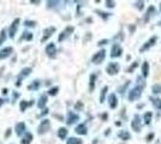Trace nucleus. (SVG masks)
I'll return each instance as SVG.
<instances>
[{"instance_id": "nucleus-1", "label": "nucleus", "mask_w": 161, "mask_h": 144, "mask_svg": "<svg viewBox=\"0 0 161 144\" xmlns=\"http://www.w3.org/2000/svg\"><path fill=\"white\" fill-rule=\"evenodd\" d=\"M141 96H142V88H141V86H138V85H137V86L132 88L131 90H129V95H127V97H129V101L134 102V101L138 100Z\"/></svg>"}, {"instance_id": "nucleus-2", "label": "nucleus", "mask_w": 161, "mask_h": 144, "mask_svg": "<svg viewBox=\"0 0 161 144\" xmlns=\"http://www.w3.org/2000/svg\"><path fill=\"white\" fill-rule=\"evenodd\" d=\"M105 58H106V51H105V49H101V51L96 52V53L93 55L91 62L95 64V65H99V64H101V62L105 60Z\"/></svg>"}, {"instance_id": "nucleus-3", "label": "nucleus", "mask_w": 161, "mask_h": 144, "mask_svg": "<svg viewBox=\"0 0 161 144\" xmlns=\"http://www.w3.org/2000/svg\"><path fill=\"white\" fill-rule=\"evenodd\" d=\"M120 70V66L118 62H109L106 67V72L109 75V76H116Z\"/></svg>"}, {"instance_id": "nucleus-4", "label": "nucleus", "mask_w": 161, "mask_h": 144, "mask_svg": "<svg viewBox=\"0 0 161 144\" xmlns=\"http://www.w3.org/2000/svg\"><path fill=\"white\" fill-rule=\"evenodd\" d=\"M49 128H51V121L48 119H45V120L41 121L39 127H38V133L39 135H45L49 131Z\"/></svg>"}, {"instance_id": "nucleus-5", "label": "nucleus", "mask_w": 161, "mask_h": 144, "mask_svg": "<svg viewBox=\"0 0 161 144\" xmlns=\"http://www.w3.org/2000/svg\"><path fill=\"white\" fill-rule=\"evenodd\" d=\"M45 52H46V54H47L48 58L55 59V57H57V54H55V53H57V47H55V44H54L53 42H51V43H48V44L46 46Z\"/></svg>"}, {"instance_id": "nucleus-6", "label": "nucleus", "mask_w": 161, "mask_h": 144, "mask_svg": "<svg viewBox=\"0 0 161 144\" xmlns=\"http://www.w3.org/2000/svg\"><path fill=\"white\" fill-rule=\"evenodd\" d=\"M31 72H33V68H31V67H24V68L20 72L18 77H17V83H16V85H17V86H20L22 79H24L25 77H28Z\"/></svg>"}, {"instance_id": "nucleus-7", "label": "nucleus", "mask_w": 161, "mask_h": 144, "mask_svg": "<svg viewBox=\"0 0 161 144\" xmlns=\"http://www.w3.org/2000/svg\"><path fill=\"white\" fill-rule=\"evenodd\" d=\"M20 23V18H16L15 21L12 22V24L10 25V29H9V36H10V39H13L16 36V33H17V29H18Z\"/></svg>"}, {"instance_id": "nucleus-8", "label": "nucleus", "mask_w": 161, "mask_h": 144, "mask_svg": "<svg viewBox=\"0 0 161 144\" xmlns=\"http://www.w3.org/2000/svg\"><path fill=\"white\" fill-rule=\"evenodd\" d=\"M55 31H57V28H55V26H48V28H46V29L43 30V36H42V39H41V42H42V43L46 42Z\"/></svg>"}, {"instance_id": "nucleus-9", "label": "nucleus", "mask_w": 161, "mask_h": 144, "mask_svg": "<svg viewBox=\"0 0 161 144\" xmlns=\"http://www.w3.org/2000/svg\"><path fill=\"white\" fill-rule=\"evenodd\" d=\"M131 127L135 132H140L141 131V117L138 114L134 115V119L131 120Z\"/></svg>"}, {"instance_id": "nucleus-10", "label": "nucleus", "mask_w": 161, "mask_h": 144, "mask_svg": "<svg viewBox=\"0 0 161 144\" xmlns=\"http://www.w3.org/2000/svg\"><path fill=\"white\" fill-rule=\"evenodd\" d=\"M123 54V48L119 46V43H114L111 48V58H119Z\"/></svg>"}, {"instance_id": "nucleus-11", "label": "nucleus", "mask_w": 161, "mask_h": 144, "mask_svg": "<svg viewBox=\"0 0 161 144\" xmlns=\"http://www.w3.org/2000/svg\"><path fill=\"white\" fill-rule=\"evenodd\" d=\"M156 41H158V37L156 36H153V37H150L148 41L145 42L143 46H142L141 48H140V52L141 53H143V52H145V51H148L150 47H153L155 43H156Z\"/></svg>"}, {"instance_id": "nucleus-12", "label": "nucleus", "mask_w": 161, "mask_h": 144, "mask_svg": "<svg viewBox=\"0 0 161 144\" xmlns=\"http://www.w3.org/2000/svg\"><path fill=\"white\" fill-rule=\"evenodd\" d=\"M73 31H75V28H73V26H70V25H69V26H66V28H65V30H64L60 35L58 36V41L63 42L65 39H66V37H67V36H70Z\"/></svg>"}, {"instance_id": "nucleus-13", "label": "nucleus", "mask_w": 161, "mask_h": 144, "mask_svg": "<svg viewBox=\"0 0 161 144\" xmlns=\"http://www.w3.org/2000/svg\"><path fill=\"white\" fill-rule=\"evenodd\" d=\"M80 120V115L73 113V112H69L67 113V118H66V124L67 125H73Z\"/></svg>"}, {"instance_id": "nucleus-14", "label": "nucleus", "mask_w": 161, "mask_h": 144, "mask_svg": "<svg viewBox=\"0 0 161 144\" xmlns=\"http://www.w3.org/2000/svg\"><path fill=\"white\" fill-rule=\"evenodd\" d=\"M13 53V48L12 47H5L0 51V60H4L6 58H9L11 54Z\"/></svg>"}, {"instance_id": "nucleus-15", "label": "nucleus", "mask_w": 161, "mask_h": 144, "mask_svg": "<svg viewBox=\"0 0 161 144\" xmlns=\"http://www.w3.org/2000/svg\"><path fill=\"white\" fill-rule=\"evenodd\" d=\"M25 130H27V125H25V123L20 121V123L16 124L15 131H16V135H17L18 137H20L22 135H24V133H25Z\"/></svg>"}, {"instance_id": "nucleus-16", "label": "nucleus", "mask_w": 161, "mask_h": 144, "mask_svg": "<svg viewBox=\"0 0 161 144\" xmlns=\"http://www.w3.org/2000/svg\"><path fill=\"white\" fill-rule=\"evenodd\" d=\"M108 106L112 109L117 108V106H118V99H117V95L116 94H111L108 96Z\"/></svg>"}, {"instance_id": "nucleus-17", "label": "nucleus", "mask_w": 161, "mask_h": 144, "mask_svg": "<svg viewBox=\"0 0 161 144\" xmlns=\"http://www.w3.org/2000/svg\"><path fill=\"white\" fill-rule=\"evenodd\" d=\"M33 139H34L33 133H30V132H25V133L23 135L22 139H20V144H30L31 142H33Z\"/></svg>"}, {"instance_id": "nucleus-18", "label": "nucleus", "mask_w": 161, "mask_h": 144, "mask_svg": "<svg viewBox=\"0 0 161 144\" xmlns=\"http://www.w3.org/2000/svg\"><path fill=\"white\" fill-rule=\"evenodd\" d=\"M75 132H76L77 135H80V136H85V135L88 133V130H87L85 124H80V125H77L76 128H75Z\"/></svg>"}, {"instance_id": "nucleus-19", "label": "nucleus", "mask_w": 161, "mask_h": 144, "mask_svg": "<svg viewBox=\"0 0 161 144\" xmlns=\"http://www.w3.org/2000/svg\"><path fill=\"white\" fill-rule=\"evenodd\" d=\"M118 137L121 138L123 141H129L130 138H131V136H130V133L127 132V131H125V130H121L118 132Z\"/></svg>"}, {"instance_id": "nucleus-20", "label": "nucleus", "mask_w": 161, "mask_h": 144, "mask_svg": "<svg viewBox=\"0 0 161 144\" xmlns=\"http://www.w3.org/2000/svg\"><path fill=\"white\" fill-rule=\"evenodd\" d=\"M95 81H96V75L95 73H91L90 75V78H89V90L93 91L95 89Z\"/></svg>"}, {"instance_id": "nucleus-21", "label": "nucleus", "mask_w": 161, "mask_h": 144, "mask_svg": "<svg viewBox=\"0 0 161 144\" xmlns=\"http://www.w3.org/2000/svg\"><path fill=\"white\" fill-rule=\"evenodd\" d=\"M33 33H30V31H24L23 33V35L20 36V41H23V40H25V41H31L33 40Z\"/></svg>"}, {"instance_id": "nucleus-22", "label": "nucleus", "mask_w": 161, "mask_h": 144, "mask_svg": "<svg viewBox=\"0 0 161 144\" xmlns=\"http://www.w3.org/2000/svg\"><path fill=\"white\" fill-rule=\"evenodd\" d=\"M154 12H155V7H154V6H149V7H148V10H147V12H145L144 21L145 22L149 21V17H152V16L154 15Z\"/></svg>"}, {"instance_id": "nucleus-23", "label": "nucleus", "mask_w": 161, "mask_h": 144, "mask_svg": "<svg viewBox=\"0 0 161 144\" xmlns=\"http://www.w3.org/2000/svg\"><path fill=\"white\" fill-rule=\"evenodd\" d=\"M46 103H47V95H41L40 99H39V102H38V107L42 109V108H45Z\"/></svg>"}, {"instance_id": "nucleus-24", "label": "nucleus", "mask_w": 161, "mask_h": 144, "mask_svg": "<svg viewBox=\"0 0 161 144\" xmlns=\"http://www.w3.org/2000/svg\"><path fill=\"white\" fill-rule=\"evenodd\" d=\"M40 85H41L40 81H39V79H35L31 84L28 85V90H38V89L40 88Z\"/></svg>"}, {"instance_id": "nucleus-25", "label": "nucleus", "mask_w": 161, "mask_h": 144, "mask_svg": "<svg viewBox=\"0 0 161 144\" xmlns=\"http://www.w3.org/2000/svg\"><path fill=\"white\" fill-rule=\"evenodd\" d=\"M142 75H143L144 78L148 77V75H149V64L147 61H144L143 65H142Z\"/></svg>"}, {"instance_id": "nucleus-26", "label": "nucleus", "mask_w": 161, "mask_h": 144, "mask_svg": "<svg viewBox=\"0 0 161 144\" xmlns=\"http://www.w3.org/2000/svg\"><path fill=\"white\" fill-rule=\"evenodd\" d=\"M58 137H59L60 139H65V138L67 137V128H66V127H60V128L58 130Z\"/></svg>"}, {"instance_id": "nucleus-27", "label": "nucleus", "mask_w": 161, "mask_h": 144, "mask_svg": "<svg viewBox=\"0 0 161 144\" xmlns=\"http://www.w3.org/2000/svg\"><path fill=\"white\" fill-rule=\"evenodd\" d=\"M150 101H152L153 106H154L156 109H160L161 111V99H158V97H150Z\"/></svg>"}, {"instance_id": "nucleus-28", "label": "nucleus", "mask_w": 161, "mask_h": 144, "mask_svg": "<svg viewBox=\"0 0 161 144\" xmlns=\"http://www.w3.org/2000/svg\"><path fill=\"white\" fill-rule=\"evenodd\" d=\"M152 118H153V113L152 112H147L144 114V117H143V120H144V123L147 124V125H149L150 121H152Z\"/></svg>"}, {"instance_id": "nucleus-29", "label": "nucleus", "mask_w": 161, "mask_h": 144, "mask_svg": "<svg viewBox=\"0 0 161 144\" xmlns=\"http://www.w3.org/2000/svg\"><path fill=\"white\" fill-rule=\"evenodd\" d=\"M66 144H83V142H82V139H80V138L71 137V138H69L66 141Z\"/></svg>"}, {"instance_id": "nucleus-30", "label": "nucleus", "mask_w": 161, "mask_h": 144, "mask_svg": "<svg viewBox=\"0 0 161 144\" xmlns=\"http://www.w3.org/2000/svg\"><path fill=\"white\" fill-rule=\"evenodd\" d=\"M107 91H108V86H103L102 90H101V94H100V103H102L105 101V97H106Z\"/></svg>"}, {"instance_id": "nucleus-31", "label": "nucleus", "mask_w": 161, "mask_h": 144, "mask_svg": "<svg viewBox=\"0 0 161 144\" xmlns=\"http://www.w3.org/2000/svg\"><path fill=\"white\" fill-rule=\"evenodd\" d=\"M30 106V103L28 102V101H25V100H23V101H20V112H25V109L28 108Z\"/></svg>"}, {"instance_id": "nucleus-32", "label": "nucleus", "mask_w": 161, "mask_h": 144, "mask_svg": "<svg viewBox=\"0 0 161 144\" xmlns=\"http://www.w3.org/2000/svg\"><path fill=\"white\" fill-rule=\"evenodd\" d=\"M6 39H7V35H6V30H5V29H2V30L0 31V44H2L4 42L6 41Z\"/></svg>"}, {"instance_id": "nucleus-33", "label": "nucleus", "mask_w": 161, "mask_h": 144, "mask_svg": "<svg viewBox=\"0 0 161 144\" xmlns=\"http://www.w3.org/2000/svg\"><path fill=\"white\" fill-rule=\"evenodd\" d=\"M58 91H59V88H58V86H53V88H51V89L48 90V95H49V96H55V95L58 94Z\"/></svg>"}, {"instance_id": "nucleus-34", "label": "nucleus", "mask_w": 161, "mask_h": 144, "mask_svg": "<svg viewBox=\"0 0 161 144\" xmlns=\"http://www.w3.org/2000/svg\"><path fill=\"white\" fill-rule=\"evenodd\" d=\"M152 91L154 94H161V85L160 84H154L152 86Z\"/></svg>"}, {"instance_id": "nucleus-35", "label": "nucleus", "mask_w": 161, "mask_h": 144, "mask_svg": "<svg viewBox=\"0 0 161 144\" xmlns=\"http://www.w3.org/2000/svg\"><path fill=\"white\" fill-rule=\"evenodd\" d=\"M95 12H96V13H98V15L100 16L101 18H103V19H107V18H108V17L111 16V13H106V12H102V11H100V10H96Z\"/></svg>"}, {"instance_id": "nucleus-36", "label": "nucleus", "mask_w": 161, "mask_h": 144, "mask_svg": "<svg viewBox=\"0 0 161 144\" xmlns=\"http://www.w3.org/2000/svg\"><path fill=\"white\" fill-rule=\"evenodd\" d=\"M59 4H61L60 1H47V7L48 9H52V7H55L57 5H59Z\"/></svg>"}, {"instance_id": "nucleus-37", "label": "nucleus", "mask_w": 161, "mask_h": 144, "mask_svg": "<svg viewBox=\"0 0 161 144\" xmlns=\"http://www.w3.org/2000/svg\"><path fill=\"white\" fill-rule=\"evenodd\" d=\"M24 25H25V26H29V28H31V26L34 28V26L36 25V22L35 21H25L24 22Z\"/></svg>"}, {"instance_id": "nucleus-38", "label": "nucleus", "mask_w": 161, "mask_h": 144, "mask_svg": "<svg viewBox=\"0 0 161 144\" xmlns=\"http://www.w3.org/2000/svg\"><path fill=\"white\" fill-rule=\"evenodd\" d=\"M137 66H138V62H137V61L134 62V64H132V66H130V67L127 68V72H129V73H131V72H132V71H134V70H135Z\"/></svg>"}, {"instance_id": "nucleus-39", "label": "nucleus", "mask_w": 161, "mask_h": 144, "mask_svg": "<svg viewBox=\"0 0 161 144\" xmlns=\"http://www.w3.org/2000/svg\"><path fill=\"white\" fill-rule=\"evenodd\" d=\"M82 108H83V102L77 101V103L75 104V109H76V111H80V109H82Z\"/></svg>"}, {"instance_id": "nucleus-40", "label": "nucleus", "mask_w": 161, "mask_h": 144, "mask_svg": "<svg viewBox=\"0 0 161 144\" xmlns=\"http://www.w3.org/2000/svg\"><path fill=\"white\" fill-rule=\"evenodd\" d=\"M129 84H130V82L127 81V82H126V83H125V84H124V85H123V86H121V88H120V90H119V93H120V94H124V93H125L124 90H125V89H126V88L129 86Z\"/></svg>"}, {"instance_id": "nucleus-41", "label": "nucleus", "mask_w": 161, "mask_h": 144, "mask_svg": "<svg viewBox=\"0 0 161 144\" xmlns=\"http://www.w3.org/2000/svg\"><path fill=\"white\" fill-rule=\"evenodd\" d=\"M136 7H137L138 10H143V7H144V2H143V1H137V2H136Z\"/></svg>"}, {"instance_id": "nucleus-42", "label": "nucleus", "mask_w": 161, "mask_h": 144, "mask_svg": "<svg viewBox=\"0 0 161 144\" xmlns=\"http://www.w3.org/2000/svg\"><path fill=\"white\" fill-rule=\"evenodd\" d=\"M106 6L109 7V9H113V7H114V1H109V0H107V1H106Z\"/></svg>"}, {"instance_id": "nucleus-43", "label": "nucleus", "mask_w": 161, "mask_h": 144, "mask_svg": "<svg viewBox=\"0 0 161 144\" xmlns=\"http://www.w3.org/2000/svg\"><path fill=\"white\" fill-rule=\"evenodd\" d=\"M18 97H20V94H18V93H16V91H13V95H12V100H13V101H12V102L13 103L16 102V100H17Z\"/></svg>"}, {"instance_id": "nucleus-44", "label": "nucleus", "mask_w": 161, "mask_h": 144, "mask_svg": "<svg viewBox=\"0 0 161 144\" xmlns=\"http://www.w3.org/2000/svg\"><path fill=\"white\" fill-rule=\"evenodd\" d=\"M11 132H12V128H11V127H9V128H7V131H6V133H5V138H9V137H10V135H11Z\"/></svg>"}, {"instance_id": "nucleus-45", "label": "nucleus", "mask_w": 161, "mask_h": 144, "mask_svg": "<svg viewBox=\"0 0 161 144\" xmlns=\"http://www.w3.org/2000/svg\"><path fill=\"white\" fill-rule=\"evenodd\" d=\"M153 138H154V133H149V135L147 136V142H152Z\"/></svg>"}, {"instance_id": "nucleus-46", "label": "nucleus", "mask_w": 161, "mask_h": 144, "mask_svg": "<svg viewBox=\"0 0 161 144\" xmlns=\"http://www.w3.org/2000/svg\"><path fill=\"white\" fill-rule=\"evenodd\" d=\"M48 111H49L48 108H45V109H43V112H41V114L39 115V117H42V115H46V114H48Z\"/></svg>"}, {"instance_id": "nucleus-47", "label": "nucleus", "mask_w": 161, "mask_h": 144, "mask_svg": "<svg viewBox=\"0 0 161 144\" xmlns=\"http://www.w3.org/2000/svg\"><path fill=\"white\" fill-rule=\"evenodd\" d=\"M107 42H108V40H106V39H105V40H101V41L98 42V46H102V44H106Z\"/></svg>"}, {"instance_id": "nucleus-48", "label": "nucleus", "mask_w": 161, "mask_h": 144, "mask_svg": "<svg viewBox=\"0 0 161 144\" xmlns=\"http://www.w3.org/2000/svg\"><path fill=\"white\" fill-rule=\"evenodd\" d=\"M135 29H136V28H135V25H130V26H129V30H130L131 33H134V31H135Z\"/></svg>"}, {"instance_id": "nucleus-49", "label": "nucleus", "mask_w": 161, "mask_h": 144, "mask_svg": "<svg viewBox=\"0 0 161 144\" xmlns=\"http://www.w3.org/2000/svg\"><path fill=\"white\" fill-rule=\"evenodd\" d=\"M30 2H31V4H35V5H39V4H41V1H39V0H38V1H35V0H31Z\"/></svg>"}, {"instance_id": "nucleus-50", "label": "nucleus", "mask_w": 161, "mask_h": 144, "mask_svg": "<svg viewBox=\"0 0 161 144\" xmlns=\"http://www.w3.org/2000/svg\"><path fill=\"white\" fill-rule=\"evenodd\" d=\"M1 93H2V95H6V94H7V89H6V88H5V89H2V90H1Z\"/></svg>"}, {"instance_id": "nucleus-51", "label": "nucleus", "mask_w": 161, "mask_h": 144, "mask_svg": "<svg viewBox=\"0 0 161 144\" xmlns=\"http://www.w3.org/2000/svg\"><path fill=\"white\" fill-rule=\"evenodd\" d=\"M6 102V100H4V99H0V107L4 104V103Z\"/></svg>"}, {"instance_id": "nucleus-52", "label": "nucleus", "mask_w": 161, "mask_h": 144, "mask_svg": "<svg viewBox=\"0 0 161 144\" xmlns=\"http://www.w3.org/2000/svg\"><path fill=\"white\" fill-rule=\"evenodd\" d=\"M102 118H103V120H106V119H107V114H106V113H105V114H103V115H102Z\"/></svg>"}, {"instance_id": "nucleus-53", "label": "nucleus", "mask_w": 161, "mask_h": 144, "mask_svg": "<svg viewBox=\"0 0 161 144\" xmlns=\"http://www.w3.org/2000/svg\"><path fill=\"white\" fill-rule=\"evenodd\" d=\"M94 144H98V139H95V141H94Z\"/></svg>"}, {"instance_id": "nucleus-54", "label": "nucleus", "mask_w": 161, "mask_h": 144, "mask_svg": "<svg viewBox=\"0 0 161 144\" xmlns=\"http://www.w3.org/2000/svg\"><path fill=\"white\" fill-rule=\"evenodd\" d=\"M159 25H161V21H160V22H159Z\"/></svg>"}, {"instance_id": "nucleus-55", "label": "nucleus", "mask_w": 161, "mask_h": 144, "mask_svg": "<svg viewBox=\"0 0 161 144\" xmlns=\"http://www.w3.org/2000/svg\"><path fill=\"white\" fill-rule=\"evenodd\" d=\"M160 11H161V4H160Z\"/></svg>"}]
</instances>
